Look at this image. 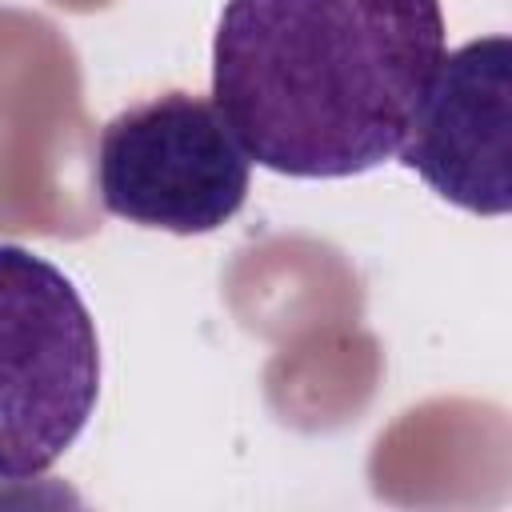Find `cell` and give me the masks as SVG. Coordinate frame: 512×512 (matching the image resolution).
I'll use <instances>...</instances> for the list:
<instances>
[{"label": "cell", "mask_w": 512, "mask_h": 512, "mask_svg": "<svg viewBox=\"0 0 512 512\" xmlns=\"http://www.w3.org/2000/svg\"><path fill=\"white\" fill-rule=\"evenodd\" d=\"M248 164L220 108L196 92H164L116 112L96 152L104 208L176 236L228 224L244 208Z\"/></svg>", "instance_id": "3957f363"}, {"label": "cell", "mask_w": 512, "mask_h": 512, "mask_svg": "<svg viewBox=\"0 0 512 512\" xmlns=\"http://www.w3.org/2000/svg\"><path fill=\"white\" fill-rule=\"evenodd\" d=\"M100 396V340L76 284L44 256L0 244V480L48 472Z\"/></svg>", "instance_id": "7a4b0ae2"}, {"label": "cell", "mask_w": 512, "mask_h": 512, "mask_svg": "<svg viewBox=\"0 0 512 512\" xmlns=\"http://www.w3.org/2000/svg\"><path fill=\"white\" fill-rule=\"evenodd\" d=\"M440 60V0H228L212 104L268 172L340 180L400 152Z\"/></svg>", "instance_id": "6da1fadb"}, {"label": "cell", "mask_w": 512, "mask_h": 512, "mask_svg": "<svg viewBox=\"0 0 512 512\" xmlns=\"http://www.w3.org/2000/svg\"><path fill=\"white\" fill-rule=\"evenodd\" d=\"M396 156L448 204L476 216L508 212L512 204L508 36L468 40L436 64V76Z\"/></svg>", "instance_id": "277c9868"}]
</instances>
